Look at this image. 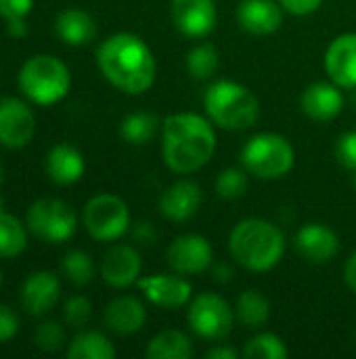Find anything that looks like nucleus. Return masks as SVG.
I'll use <instances>...</instances> for the list:
<instances>
[{
	"instance_id": "f257e3e1",
	"label": "nucleus",
	"mask_w": 356,
	"mask_h": 359,
	"mask_svg": "<svg viewBox=\"0 0 356 359\" xmlns=\"http://www.w3.org/2000/svg\"><path fill=\"white\" fill-rule=\"evenodd\" d=\"M97 65L105 80L126 95L147 93L157 74V63L147 42L128 32L113 34L101 42Z\"/></svg>"
},
{
	"instance_id": "f03ea898",
	"label": "nucleus",
	"mask_w": 356,
	"mask_h": 359,
	"mask_svg": "<svg viewBox=\"0 0 356 359\" xmlns=\"http://www.w3.org/2000/svg\"><path fill=\"white\" fill-rule=\"evenodd\" d=\"M216 151V133L210 118L183 111L162 122V158L176 175L204 168Z\"/></svg>"
},
{
	"instance_id": "7ed1b4c3",
	"label": "nucleus",
	"mask_w": 356,
	"mask_h": 359,
	"mask_svg": "<svg viewBox=\"0 0 356 359\" xmlns=\"http://www.w3.org/2000/svg\"><path fill=\"white\" fill-rule=\"evenodd\" d=\"M233 259L248 271L264 273L279 265L285 255L283 231L264 219H245L237 223L229 236Z\"/></svg>"
},
{
	"instance_id": "20e7f679",
	"label": "nucleus",
	"mask_w": 356,
	"mask_h": 359,
	"mask_svg": "<svg viewBox=\"0 0 356 359\" xmlns=\"http://www.w3.org/2000/svg\"><path fill=\"white\" fill-rule=\"evenodd\" d=\"M210 122L225 130H248L260 118L258 97L233 80H216L204 95Z\"/></svg>"
},
{
	"instance_id": "39448f33",
	"label": "nucleus",
	"mask_w": 356,
	"mask_h": 359,
	"mask_svg": "<svg viewBox=\"0 0 356 359\" xmlns=\"http://www.w3.org/2000/svg\"><path fill=\"white\" fill-rule=\"evenodd\" d=\"M19 86L23 95L38 105L59 103L71 86L67 65L52 55L29 57L19 72Z\"/></svg>"
},
{
	"instance_id": "423d86ee",
	"label": "nucleus",
	"mask_w": 356,
	"mask_h": 359,
	"mask_svg": "<svg viewBox=\"0 0 356 359\" xmlns=\"http://www.w3.org/2000/svg\"><path fill=\"white\" fill-rule=\"evenodd\" d=\"M241 164L256 179L275 181L294 168L296 151L285 137L277 133H260L243 145Z\"/></svg>"
},
{
	"instance_id": "0eeeda50",
	"label": "nucleus",
	"mask_w": 356,
	"mask_h": 359,
	"mask_svg": "<svg viewBox=\"0 0 356 359\" xmlns=\"http://www.w3.org/2000/svg\"><path fill=\"white\" fill-rule=\"evenodd\" d=\"M82 221L90 238L99 242H113L128 231L130 212L122 198L111 194H101L88 200V204L84 206Z\"/></svg>"
},
{
	"instance_id": "6e6552de",
	"label": "nucleus",
	"mask_w": 356,
	"mask_h": 359,
	"mask_svg": "<svg viewBox=\"0 0 356 359\" xmlns=\"http://www.w3.org/2000/svg\"><path fill=\"white\" fill-rule=\"evenodd\" d=\"M235 324V311L216 292H201L189 305V326L206 341H222L231 334Z\"/></svg>"
},
{
	"instance_id": "1a4fd4ad",
	"label": "nucleus",
	"mask_w": 356,
	"mask_h": 359,
	"mask_svg": "<svg viewBox=\"0 0 356 359\" xmlns=\"http://www.w3.org/2000/svg\"><path fill=\"white\" fill-rule=\"evenodd\" d=\"M27 227L36 238L50 242V244H61V242H67L76 233L78 219L69 204L46 198L29 206Z\"/></svg>"
},
{
	"instance_id": "9d476101",
	"label": "nucleus",
	"mask_w": 356,
	"mask_h": 359,
	"mask_svg": "<svg viewBox=\"0 0 356 359\" xmlns=\"http://www.w3.org/2000/svg\"><path fill=\"white\" fill-rule=\"evenodd\" d=\"M166 261L172 271L180 276H199L214 263L212 244L197 233L178 236L166 250Z\"/></svg>"
},
{
	"instance_id": "9b49d317",
	"label": "nucleus",
	"mask_w": 356,
	"mask_h": 359,
	"mask_svg": "<svg viewBox=\"0 0 356 359\" xmlns=\"http://www.w3.org/2000/svg\"><path fill=\"white\" fill-rule=\"evenodd\" d=\"M36 130L34 111L21 99L6 97L0 101V145L19 149L27 145Z\"/></svg>"
},
{
	"instance_id": "f8f14e48",
	"label": "nucleus",
	"mask_w": 356,
	"mask_h": 359,
	"mask_svg": "<svg viewBox=\"0 0 356 359\" xmlns=\"http://www.w3.org/2000/svg\"><path fill=\"white\" fill-rule=\"evenodd\" d=\"M294 246L304 261L313 265H325L340 252V238L329 225L308 223L298 229Z\"/></svg>"
},
{
	"instance_id": "ddd939ff",
	"label": "nucleus",
	"mask_w": 356,
	"mask_h": 359,
	"mask_svg": "<svg viewBox=\"0 0 356 359\" xmlns=\"http://www.w3.org/2000/svg\"><path fill=\"white\" fill-rule=\"evenodd\" d=\"M170 13L176 29L189 38L208 36L218 19L214 0H172Z\"/></svg>"
},
{
	"instance_id": "4468645a",
	"label": "nucleus",
	"mask_w": 356,
	"mask_h": 359,
	"mask_svg": "<svg viewBox=\"0 0 356 359\" xmlns=\"http://www.w3.org/2000/svg\"><path fill=\"white\" fill-rule=\"evenodd\" d=\"M136 286L149 303L162 309H180L191 299V284L185 278H180V273L178 276L157 273V276L138 278Z\"/></svg>"
},
{
	"instance_id": "2eb2a0df",
	"label": "nucleus",
	"mask_w": 356,
	"mask_h": 359,
	"mask_svg": "<svg viewBox=\"0 0 356 359\" xmlns=\"http://www.w3.org/2000/svg\"><path fill=\"white\" fill-rule=\"evenodd\" d=\"M141 255L128 244L111 246L101 261V276L113 288H128L141 278Z\"/></svg>"
},
{
	"instance_id": "dca6fc26",
	"label": "nucleus",
	"mask_w": 356,
	"mask_h": 359,
	"mask_svg": "<svg viewBox=\"0 0 356 359\" xmlns=\"http://www.w3.org/2000/svg\"><path fill=\"white\" fill-rule=\"evenodd\" d=\"M204 194L201 187L195 181L180 179L172 183L162 196H159V212L174 223H185L193 219L201 206Z\"/></svg>"
},
{
	"instance_id": "f3484780",
	"label": "nucleus",
	"mask_w": 356,
	"mask_h": 359,
	"mask_svg": "<svg viewBox=\"0 0 356 359\" xmlns=\"http://www.w3.org/2000/svg\"><path fill=\"white\" fill-rule=\"evenodd\" d=\"M325 72L340 88H356V34L338 36L325 53Z\"/></svg>"
},
{
	"instance_id": "a211bd4d",
	"label": "nucleus",
	"mask_w": 356,
	"mask_h": 359,
	"mask_svg": "<svg viewBox=\"0 0 356 359\" xmlns=\"http://www.w3.org/2000/svg\"><path fill=\"white\" fill-rule=\"evenodd\" d=\"M283 11L279 0H241L237 23L252 36H269L283 25Z\"/></svg>"
},
{
	"instance_id": "6ab92c4d",
	"label": "nucleus",
	"mask_w": 356,
	"mask_h": 359,
	"mask_svg": "<svg viewBox=\"0 0 356 359\" xmlns=\"http://www.w3.org/2000/svg\"><path fill=\"white\" fill-rule=\"evenodd\" d=\"M61 299V284L55 273L50 271H36L31 273L21 288V305L31 316H44Z\"/></svg>"
},
{
	"instance_id": "aec40b11",
	"label": "nucleus",
	"mask_w": 356,
	"mask_h": 359,
	"mask_svg": "<svg viewBox=\"0 0 356 359\" xmlns=\"http://www.w3.org/2000/svg\"><path fill=\"white\" fill-rule=\"evenodd\" d=\"M300 105L308 118H313L317 122H327L342 114L344 95H342V88L338 84H334L332 80L315 82L302 93Z\"/></svg>"
},
{
	"instance_id": "412c9836",
	"label": "nucleus",
	"mask_w": 356,
	"mask_h": 359,
	"mask_svg": "<svg viewBox=\"0 0 356 359\" xmlns=\"http://www.w3.org/2000/svg\"><path fill=\"white\" fill-rule=\"evenodd\" d=\"M103 320H105V326L111 332H115L120 337H128V334L138 332L145 326L147 311H145V305L138 299H134V297H118L105 307Z\"/></svg>"
},
{
	"instance_id": "4be33fe9",
	"label": "nucleus",
	"mask_w": 356,
	"mask_h": 359,
	"mask_svg": "<svg viewBox=\"0 0 356 359\" xmlns=\"http://www.w3.org/2000/svg\"><path fill=\"white\" fill-rule=\"evenodd\" d=\"M46 172L57 185H71L84 175V158L76 147L59 143L46 156Z\"/></svg>"
},
{
	"instance_id": "5701e85b",
	"label": "nucleus",
	"mask_w": 356,
	"mask_h": 359,
	"mask_svg": "<svg viewBox=\"0 0 356 359\" xmlns=\"http://www.w3.org/2000/svg\"><path fill=\"white\" fill-rule=\"evenodd\" d=\"M57 36L69 46H84L97 36L94 19L80 8H65L57 15L55 21Z\"/></svg>"
},
{
	"instance_id": "b1692460",
	"label": "nucleus",
	"mask_w": 356,
	"mask_h": 359,
	"mask_svg": "<svg viewBox=\"0 0 356 359\" xmlns=\"http://www.w3.org/2000/svg\"><path fill=\"white\" fill-rule=\"evenodd\" d=\"M145 355L149 359H189L193 355V343L180 330H162L147 343Z\"/></svg>"
},
{
	"instance_id": "393cba45",
	"label": "nucleus",
	"mask_w": 356,
	"mask_h": 359,
	"mask_svg": "<svg viewBox=\"0 0 356 359\" xmlns=\"http://www.w3.org/2000/svg\"><path fill=\"white\" fill-rule=\"evenodd\" d=\"M67 358L69 359H113L115 358V347L111 341L101 334V332H80L73 337V341L67 347Z\"/></svg>"
},
{
	"instance_id": "a878e982",
	"label": "nucleus",
	"mask_w": 356,
	"mask_h": 359,
	"mask_svg": "<svg viewBox=\"0 0 356 359\" xmlns=\"http://www.w3.org/2000/svg\"><path fill=\"white\" fill-rule=\"evenodd\" d=\"M235 313L245 328H260L271 318V303L258 290H245L237 299Z\"/></svg>"
},
{
	"instance_id": "bb28decb",
	"label": "nucleus",
	"mask_w": 356,
	"mask_h": 359,
	"mask_svg": "<svg viewBox=\"0 0 356 359\" xmlns=\"http://www.w3.org/2000/svg\"><path fill=\"white\" fill-rule=\"evenodd\" d=\"M159 130L157 116L149 111H134L126 116L120 124V133L126 143L130 145H147Z\"/></svg>"
},
{
	"instance_id": "cd10ccee",
	"label": "nucleus",
	"mask_w": 356,
	"mask_h": 359,
	"mask_svg": "<svg viewBox=\"0 0 356 359\" xmlns=\"http://www.w3.org/2000/svg\"><path fill=\"white\" fill-rule=\"evenodd\" d=\"M25 244H27V236L21 221L15 219L13 215L0 212V257L2 259L19 257L25 250Z\"/></svg>"
},
{
	"instance_id": "c85d7f7f",
	"label": "nucleus",
	"mask_w": 356,
	"mask_h": 359,
	"mask_svg": "<svg viewBox=\"0 0 356 359\" xmlns=\"http://www.w3.org/2000/svg\"><path fill=\"white\" fill-rule=\"evenodd\" d=\"M220 59H218V50L208 44L201 42L197 46H193L187 55V69L195 80H208L218 72Z\"/></svg>"
},
{
	"instance_id": "c756f323",
	"label": "nucleus",
	"mask_w": 356,
	"mask_h": 359,
	"mask_svg": "<svg viewBox=\"0 0 356 359\" xmlns=\"http://www.w3.org/2000/svg\"><path fill=\"white\" fill-rule=\"evenodd\" d=\"M61 269H63V276H65L73 286H86V284H90L92 278H94L92 259H90L86 252H82V250H69V252L63 257Z\"/></svg>"
},
{
	"instance_id": "7c9ffc66",
	"label": "nucleus",
	"mask_w": 356,
	"mask_h": 359,
	"mask_svg": "<svg viewBox=\"0 0 356 359\" xmlns=\"http://www.w3.org/2000/svg\"><path fill=\"white\" fill-rule=\"evenodd\" d=\"M243 358L248 359H283L287 358L285 343L271 332L250 339L243 347Z\"/></svg>"
},
{
	"instance_id": "2f4dec72",
	"label": "nucleus",
	"mask_w": 356,
	"mask_h": 359,
	"mask_svg": "<svg viewBox=\"0 0 356 359\" xmlns=\"http://www.w3.org/2000/svg\"><path fill=\"white\" fill-rule=\"evenodd\" d=\"M216 194L222 200H237L248 191V170L245 168H225L216 177Z\"/></svg>"
},
{
	"instance_id": "473e14b6",
	"label": "nucleus",
	"mask_w": 356,
	"mask_h": 359,
	"mask_svg": "<svg viewBox=\"0 0 356 359\" xmlns=\"http://www.w3.org/2000/svg\"><path fill=\"white\" fill-rule=\"evenodd\" d=\"M65 341V332L61 328V324L57 322H44L36 328L34 332V343L40 351H46V353H55L61 349Z\"/></svg>"
},
{
	"instance_id": "72a5a7b5",
	"label": "nucleus",
	"mask_w": 356,
	"mask_h": 359,
	"mask_svg": "<svg viewBox=\"0 0 356 359\" xmlns=\"http://www.w3.org/2000/svg\"><path fill=\"white\" fill-rule=\"evenodd\" d=\"M92 316V305L86 297H71L67 303H65V309H63V318H65V324L71 326V328H84L88 324Z\"/></svg>"
},
{
	"instance_id": "f704fd0d",
	"label": "nucleus",
	"mask_w": 356,
	"mask_h": 359,
	"mask_svg": "<svg viewBox=\"0 0 356 359\" xmlns=\"http://www.w3.org/2000/svg\"><path fill=\"white\" fill-rule=\"evenodd\" d=\"M336 158L346 170L356 172V130H348L338 139Z\"/></svg>"
},
{
	"instance_id": "c9c22d12",
	"label": "nucleus",
	"mask_w": 356,
	"mask_h": 359,
	"mask_svg": "<svg viewBox=\"0 0 356 359\" xmlns=\"http://www.w3.org/2000/svg\"><path fill=\"white\" fill-rule=\"evenodd\" d=\"M34 6V0H0V17L6 19H21Z\"/></svg>"
},
{
	"instance_id": "e433bc0d",
	"label": "nucleus",
	"mask_w": 356,
	"mask_h": 359,
	"mask_svg": "<svg viewBox=\"0 0 356 359\" xmlns=\"http://www.w3.org/2000/svg\"><path fill=\"white\" fill-rule=\"evenodd\" d=\"M19 330V320L15 316V311H10L6 305L0 303V343L10 341Z\"/></svg>"
},
{
	"instance_id": "4c0bfd02",
	"label": "nucleus",
	"mask_w": 356,
	"mask_h": 359,
	"mask_svg": "<svg viewBox=\"0 0 356 359\" xmlns=\"http://www.w3.org/2000/svg\"><path fill=\"white\" fill-rule=\"evenodd\" d=\"M279 4L287 13L302 17V15H311V13L319 11V6L323 4V0H279Z\"/></svg>"
},
{
	"instance_id": "58836bf2",
	"label": "nucleus",
	"mask_w": 356,
	"mask_h": 359,
	"mask_svg": "<svg viewBox=\"0 0 356 359\" xmlns=\"http://www.w3.org/2000/svg\"><path fill=\"white\" fill-rule=\"evenodd\" d=\"M155 238H157V231H155V227H153L149 221H138V223L132 227V240H134L136 244L149 246V244L155 242Z\"/></svg>"
},
{
	"instance_id": "ea45409f",
	"label": "nucleus",
	"mask_w": 356,
	"mask_h": 359,
	"mask_svg": "<svg viewBox=\"0 0 356 359\" xmlns=\"http://www.w3.org/2000/svg\"><path fill=\"white\" fill-rule=\"evenodd\" d=\"M212 276H214V282L229 284L233 280V267L229 263H218V265H214Z\"/></svg>"
},
{
	"instance_id": "a19ab883",
	"label": "nucleus",
	"mask_w": 356,
	"mask_h": 359,
	"mask_svg": "<svg viewBox=\"0 0 356 359\" xmlns=\"http://www.w3.org/2000/svg\"><path fill=\"white\" fill-rule=\"evenodd\" d=\"M344 280H346V286L356 294V250L350 255V259L344 267Z\"/></svg>"
},
{
	"instance_id": "79ce46f5",
	"label": "nucleus",
	"mask_w": 356,
	"mask_h": 359,
	"mask_svg": "<svg viewBox=\"0 0 356 359\" xmlns=\"http://www.w3.org/2000/svg\"><path fill=\"white\" fill-rule=\"evenodd\" d=\"M6 32H8L13 38L25 36V34H27V25H25L23 17H21V19H6Z\"/></svg>"
},
{
	"instance_id": "37998d69",
	"label": "nucleus",
	"mask_w": 356,
	"mask_h": 359,
	"mask_svg": "<svg viewBox=\"0 0 356 359\" xmlns=\"http://www.w3.org/2000/svg\"><path fill=\"white\" fill-rule=\"evenodd\" d=\"M210 359H235L237 358V351L233 349V347H214V349H210L208 353H206Z\"/></svg>"
},
{
	"instance_id": "c03bdc74",
	"label": "nucleus",
	"mask_w": 356,
	"mask_h": 359,
	"mask_svg": "<svg viewBox=\"0 0 356 359\" xmlns=\"http://www.w3.org/2000/svg\"><path fill=\"white\" fill-rule=\"evenodd\" d=\"M0 183H2V166H0Z\"/></svg>"
},
{
	"instance_id": "a18cd8bd",
	"label": "nucleus",
	"mask_w": 356,
	"mask_h": 359,
	"mask_svg": "<svg viewBox=\"0 0 356 359\" xmlns=\"http://www.w3.org/2000/svg\"><path fill=\"white\" fill-rule=\"evenodd\" d=\"M355 187H356V172H355Z\"/></svg>"
},
{
	"instance_id": "49530a36",
	"label": "nucleus",
	"mask_w": 356,
	"mask_h": 359,
	"mask_svg": "<svg viewBox=\"0 0 356 359\" xmlns=\"http://www.w3.org/2000/svg\"><path fill=\"white\" fill-rule=\"evenodd\" d=\"M0 282H2V276H0Z\"/></svg>"
}]
</instances>
